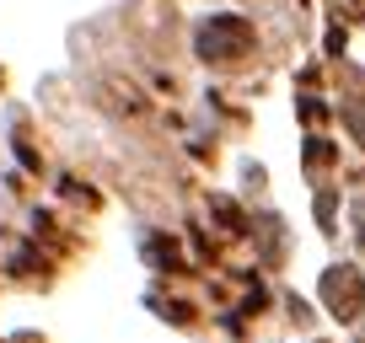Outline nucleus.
Here are the masks:
<instances>
[{
  "label": "nucleus",
  "mask_w": 365,
  "mask_h": 343,
  "mask_svg": "<svg viewBox=\"0 0 365 343\" xmlns=\"http://www.w3.org/2000/svg\"><path fill=\"white\" fill-rule=\"evenodd\" d=\"M252 48V27L242 22V16H210L205 27H199V54L210 59V65H226V59L247 54Z\"/></svg>",
  "instance_id": "obj_1"
},
{
  "label": "nucleus",
  "mask_w": 365,
  "mask_h": 343,
  "mask_svg": "<svg viewBox=\"0 0 365 343\" xmlns=\"http://www.w3.org/2000/svg\"><path fill=\"white\" fill-rule=\"evenodd\" d=\"M322 306H328L339 322H354V317H360V306H365V279H360V268L333 263L328 274H322Z\"/></svg>",
  "instance_id": "obj_2"
},
{
  "label": "nucleus",
  "mask_w": 365,
  "mask_h": 343,
  "mask_svg": "<svg viewBox=\"0 0 365 343\" xmlns=\"http://www.w3.org/2000/svg\"><path fill=\"white\" fill-rule=\"evenodd\" d=\"M215 215H220V220H226V226H231V236H242V231H247V220H242V209H231L226 199H215Z\"/></svg>",
  "instance_id": "obj_3"
},
{
  "label": "nucleus",
  "mask_w": 365,
  "mask_h": 343,
  "mask_svg": "<svg viewBox=\"0 0 365 343\" xmlns=\"http://www.w3.org/2000/svg\"><path fill=\"white\" fill-rule=\"evenodd\" d=\"M349 129H354V139L365 145V107H349Z\"/></svg>",
  "instance_id": "obj_4"
}]
</instances>
